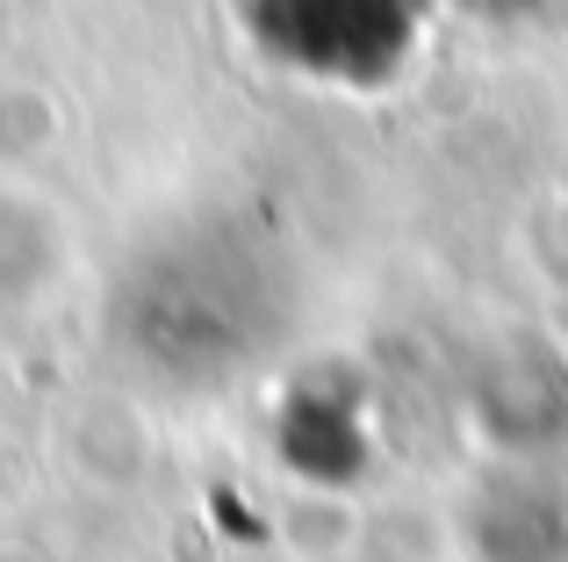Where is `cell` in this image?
<instances>
[{"label":"cell","instance_id":"obj_1","mask_svg":"<svg viewBox=\"0 0 568 562\" xmlns=\"http://www.w3.org/2000/svg\"><path fill=\"white\" fill-rule=\"evenodd\" d=\"M252 37L317 80H361L396 43V0H245Z\"/></svg>","mask_w":568,"mask_h":562}]
</instances>
